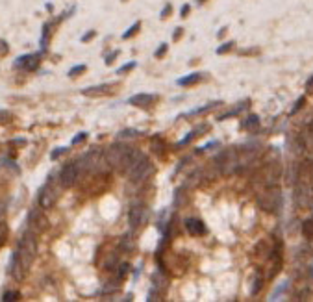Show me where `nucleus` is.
I'll list each match as a JSON object with an SVG mask.
<instances>
[{"label": "nucleus", "instance_id": "nucleus-23", "mask_svg": "<svg viewBox=\"0 0 313 302\" xmlns=\"http://www.w3.org/2000/svg\"><path fill=\"white\" fill-rule=\"evenodd\" d=\"M139 28H141V22L137 20V22H136V24H134V26H130V28H128V30H126V32L123 33V39H130L132 35H136V33L139 32Z\"/></svg>", "mask_w": 313, "mask_h": 302}, {"label": "nucleus", "instance_id": "nucleus-27", "mask_svg": "<svg viewBox=\"0 0 313 302\" xmlns=\"http://www.w3.org/2000/svg\"><path fill=\"white\" fill-rule=\"evenodd\" d=\"M67 152H69L67 147H58V149H54V151L50 152V159H58L61 154H67Z\"/></svg>", "mask_w": 313, "mask_h": 302}, {"label": "nucleus", "instance_id": "nucleus-4", "mask_svg": "<svg viewBox=\"0 0 313 302\" xmlns=\"http://www.w3.org/2000/svg\"><path fill=\"white\" fill-rule=\"evenodd\" d=\"M239 156H237V151L235 149H226V151H222L221 154H217L215 156V165L217 169L224 174H232L239 169Z\"/></svg>", "mask_w": 313, "mask_h": 302}, {"label": "nucleus", "instance_id": "nucleus-15", "mask_svg": "<svg viewBox=\"0 0 313 302\" xmlns=\"http://www.w3.org/2000/svg\"><path fill=\"white\" fill-rule=\"evenodd\" d=\"M202 80V74L200 72H193V74H187V76H182V78L176 80L178 86L182 87H189V86H195V84H198Z\"/></svg>", "mask_w": 313, "mask_h": 302}, {"label": "nucleus", "instance_id": "nucleus-22", "mask_svg": "<svg viewBox=\"0 0 313 302\" xmlns=\"http://www.w3.org/2000/svg\"><path fill=\"white\" fill-rule=\"evenodd\" d=\"M19 299H20L19 291H6V293L2 295V302H13V301H19Z\"/></svg>", "mask_w": 313, "mask_h": 302}, {"label": "nucleus", "instance_id": "nucleus-18", "mask_svg": "<svg viewBox=\"0 0 313 302\" xmlns=\"http://www.w3.org/2000/svg\"><path fill=\"white\" fill-rule=\"evenodd\" d=\"M243 128H247V130H258L260 128V117L258 115H248L247 117V121L243 123Z\"/></svg>", "mask_w": 313, "mask_h": 302}, {"label": "nucleus", "instance_id": "nucleus-25", "mask_svg": "<svg viewBox=\"0 0 313 302\" xmlns=\"http://www.w3.org/2000/svg\"><path fill=\"white\" fill-rule=\"evenodd\" d=\"M48 30H50V22H46L43 26V37H41V48H46V41H48Z\"/></svg>", "mask_w": 313, "mask_h": 302}, {"label": "nucleus", "instance_id": "nucleus-39", "mask_svg": "<svg viewBox=\"0 0 313 302\" xmlns=\"http://www.w3.org/2000/svg\"><path fill=\"white\" fill-rule=\"evenodd\" d=\"M165 52H167V45L163 43V45H161V46H159V48L156 50V58H161V56H163Z\"/></svg>", "mask_w": 313, "mask_h": 302}, {"label": "nucleus", "instance_id": "nucleus-30", "mask_svg": "<svg viewBox=\"0 0 313 302\" xmlns=\"http://www.w3.org/2000/svg\"><path fill=\"white\" fill-rule=\"evenodd\" d=\"M85 139H87V132H80V134H76V136L72 138L71 143L72 145H80L82 141H85Z\"/></svg>", "mask_w": 313, "mask_h": 302}, {"label": "nucleus", "instance_id": "nucleus-46", "mask_svg": "<svg viewBox=\"0 0 313 302\" xmlns=\"http://www.w3.org/2000/svg\"><path fill=\"white\" fill-rule=\"evenodd\" d=\"M310 273H312V276H313V262L310 263Z\"/></svg>", "mask_w": 313, "mask_h": 302}, {"label": "nucleus", "instance_id": "nucleus-34", "mask_svg": "<svg viewBox=\"0 0 313 302\" xmlns=\"http://www.w3.org/2000/svg\"><path fill=\"white\" fill-rule=\"evenodd\" d=\"M119 50H113V52H110V56H108V58H106V65H111V63H113V61H115V59H117V56H119Z\"/></svg>", "mask_w": 313, "mask_h": 302}, {"label": "nucleus", "instance_id": "nucleus-43", "mask_svg": "<svg viewBox=\"0 0 313 302\" xmlns=\"http://www.w3.org/2000/svg\"><path fill=\"white\" fill-rule=\"evenodd\" d=\"M286 288H287V282H284V284H282V286H280V288L276 289V291H280V293H282V289H286ZM276 297H278V293H276V295H274V297H271V299H273V301H276Z\"/></svg>", "mask_w": 313, "mask_h": 302}, {"label": "nucleus", "instance_id": "nucleus-8", "mask_svg": "<svg viewBox=\"0 0 313 302\" xmlns=\"http://www.w3.org/2000/svg\"><path fill=\"white\" fill-rule=\"evenodd\" d=\"M41 210H43V208H41ZM41 210L32 208V210L28 211V219H26L28 230L35 232V234L46 232V228H48V219H46V215Z\"/></svg>", "mask_w": 313, "mask_h": 302}, {"label": "nucleus", "instance_id": "nucleus-17", "mask_svg": "<svg viewBox=\"0 0 313 302\" xmlns=\"http://www.w3.org/2000/svg\"><path fill=\"white\" fill-rule=\"evenodd\" d=\"M152 280H154V291H161V289H167V286H169V280L165 278V275H159V273H156V275L152 276Z\"/></svg>", "mask_w": 313, "mask_h": 302}, {"label": "nucleus", "instance_id": "nucleus-16", "mask_svg": "<svg viewBox=\"0 0 313 302\" xmlns=\"http://www.w3.org/2000/svg\"><path fill=\"white\" fill-rule=\"evenodd\" d=\"M208 130H209V126H208V125L198 126L196 130L189 132V134H187V136H185V138H183L182 141L178 143V147H183V145H187V143H189V141H191V139H195V138H198V136H202V134H206V132H208Z\"/></svg>", "mask_w": 313, "mask_h": 302}, {"label": "nucleus", "instance_id": "nucleus-9", "mask_svg": "<svg viewBox=\"0 0 313 302\" xmlns=\"http://www.w3.org/2000/svg\"><path fill=\"white\" fill-rule=\"evenodd\" d=\"M154 165H152V161H150L149 158H145L141 163H137L134 169H132L128 174H130V180L132 182H143V180H147L149 176H152L154 174Z\"/></svg>", "mask_w": 313, "mask_h": 302}, {"label": "nucleus", "instance_id": "nucleus-20", "mask_svg": "<svg viewBox=\"0 0 313 302\" xmlns=\"http://www.w3.org/2000/svg\"><path fill=\"white\" fill-rule=\"evenodd\" d=\"M9 123H13V113L7 110H0V126H6Z\"/></svg>", "mask_w": 313, "mask_h": 302}, {"label": "nucleus", "instance_id": "nucleus-38", "mask_svg": "<svg viewBox=\"0 0 313 302\" xmlns=\"http://www.w3.org/2000/svg\"><path fill=\"white\" fill-rule=\"evenodd\" d=\"M91 37H95V30H89L87 33L82 35V43H87V41H91Z\"/></svg>", "mask_w": 313, "mask_h": 302}, {"label": "nucleus", "instance_id": "nucleus-36", "mask_svg": "<svg viewBox=\"0 0 313 302\" xmlns=\"http://www.w3.org/2000/svg\"><path fill=\"white\" fill-rule=\"evenodd\" d=\"M128 269H130V265H128V263H121V267H119V276L123 278V276L128 273Z\"/></svg>", "mask_w": 313, "mask_h": 302}, {"label": "nucleus", "instance_id": "nucleus-29", "mask_svg": "<svg viewBox=\"0 0 313 302\" xmlns=\"http://www.w3.org/2000/svg\"><path fill=\"white\" fill-rule=\"evenodd\" d=\"M6 237H7V224L6 223H0V247L4 245Z\"/></svg>", "mask_w": 313, "mask_h": 302}, {"label": "nucleus", "instance_id": "nucleus-19", "mask_svg": "<svg viewBox=\"0 0 313 302\" xmlns=\"http://www.w3.org/2000/svg\"><path fill=\"white\" fill-rule=\"evenodd\" d=\"M141 136V132L137 130H132V128H126V130H121L117 134L119 139H134V138H139Z\"/></svg>", "mask_w": 313, "mask_h": 302}, {"label": "nucleus", "instance_id": "nucleus-44", "mask_svg": "<svg viewBox=\"0 0 313 302\" xmlns=\"http://www.w3.org/2000/svg\"><path fill=\"white\" fill-rule=\"evenodd\" d=\"M189 9H191V7L185 4V6L182 7V17H187V15H189Z\"/></svg>", "mask_w": 313, "mask_h": 302}, {"label": "nucleus", "instance_id": "nucleus-35", "mask_svg": "<svg viewBox=\"0 0 313 302\" xmlns=\"http://www.w3.org/2000/svg\"><path fill=\"white\" fill-rule=\"evenodd\" d=\"M260 288H261V276L256 275V282H254V288H252V293L258 295V293H260Z\"/></svg>", "mask_w": 313, "mask_h": 302}, {"label": "nucleus", "instance_id": "nucleus-5", "mask_svg": "<svg viewBox=\"0 0 313 302\" xmlns=\"http://www.w3.org/2000/svg\"><path fill=\"white\" fill-rule=\"evenodd\" d=\"M58 197H59V191L56 189V185H54V176H50L48 182H46L39 189V193H37V204H39V208H43V210H50L54 204H56Z\"/></svg>", "mask_w": 313, "mask_h": 302}, {"label": "nucleus", "instance_id": "nucleus-14", "mask_svg": "<svg viewBox=\"0 0 313 302\" xmlns=\"http://www.w3.org/2000/svg\"><path fill=\"white\" fill-rule=\"evenodd\" d=\"M156 95H152V93H139V95H134L130 100H128V104L132 106H137V108H147V106L154 104L156 102Z\"/></svg>", "mask_w": 313, "mask_h": 302}, {"label": "nucleus", "instance_id": "nucleus-6", "mask_svg": "<svg viewBox=\"0 0 313 302\" xmlns=\"http://www.w3.org/2000/svg\"><path fill=\"white\" fill-rule=\"evenodd\" d=\"M295 200L299 204L300 210H308L313 202V189L302 176H299V182L295 185Z\"/></svg>", "mask_w": 313, "mask_h": 302}, {"label": "nucleus", "instance_id": "nucleus-13", "mask_svg": "<svg viewBox=\"0 0 313 302\" xmlns=\"http://www.w3.org/2000/svg\"><path fill=\"white\" fill-rule=\"evenodd\" d=\"M111 91H113V86H111V84H98V86L82 89V95L97 99V97H106V95H110Z\"/></svg>", "mask_w": 313, "mask_h": 302}, {"label": "nucleus", "instance_id": "nucleus-37", "mask_svg": "<svg viewBox=\"0 0 313 302\" xmlns=\"http://www.w3.org/2000/svg\"><path fill=\"white\" fill-rule=\"evenodd\" d=\"M11 143H13L15 147H24V145H26L28 141H26V138H15L13 141H11Z\"/></svg>", "mask_w": 313, "mask_h": 302}, {"label": "nucleus", "instance_id": "nucleus-26", "mask_svg": "<svg viewBox=\"0 0 313 302\" xmlns=\"http://www.w3.org/2000/svg\"><path fill=\"white\" fill-rule=\"evenodd\" d=\"M235 46V41H228V43H224V45H221L219 48H217V54H226L230 52L232 48Z\"/></svg>", "mask_w": 313, "mask_h": 302}, {"label": "nucleus", "instance_id": "nucleus-28", "mask_svg": "<svg viewBox=\"0 0 313 302\" xmlns=\"http://www.w3.org/2000/svg\"><path fill=\"white\" fill-rule=\"evenodd\" d=\"M302 230H304V236H308V237L313 236V217L310 219V221H306V223H304Z\"/></svg>", "mask_w": 313, "mask_h": 302}, {"label": "nucleus", "instance_id": "nucleus-10", "mask_svg": "<svg viewBox=\"0 0 313 302\" xmlns=\"http://www.w3.org/2000/svg\"><path fill=\"white\" fill-rule=\"evenodd\" d=\"M147 221V210L141 202H134L130 206V211H128V223H130L132 230H137L141 224Z\"/></svg>", "mask_w": 313, "mask_h": 302}, {"label": "nucleus", "instance_id": "nucleus-1", "mask_svg": "<svg viewBox=\"0 0 313 302\" xmlns=\"http://www.w3.org/2000/svg\"><path fill=\"white\" fill-rule=\"evenodd\" d=\"M136 149H132L126 143H113L106 152V161L110 167L117 169V171H128V165L132 161Z\"/></svg>", "mask_w": 313, "mask_h": 302}, {"label": "nucleus", "instance_id": "nucleus-3", "mask_svg": "<svg viewBox=\"0 0 313 302\" xmlns=\"http://www.w3.org/2000/svg\"><path fill=\"white\" fill-rule=\"evenodd\" d=\"M280 204H282V193L278 191L276 185H269V187H265V189L258 195V206H260L263 211L274 213V211H278Z\"/></svg>", "mask_w": 313, "mask_h": 302}, {"label": "nucleus", "instance_id": "nucleus-24", "mask_svg": "<svg viewBox=\"0 0 313 302\" xmlns=\"http://www.w3.org/2000/svg\"><path fill=\"white\" fill-rule=\"evenodd\" d=\"M85 69H87V67L85 65H74L71 69V71H69V78H76V76H78V74H82V72H85Z\"/></svg>", "mask_w": 313, "mask_h": 302}, {"label": "nucleus", "instance_id": "nucleus-7", "mask_svg": "<svg viewBox=\"0 0 313 302\" xmlns=\"http://www.w3.org/2000/svg\"><path fill=\"white\" fill-rule=\"evenodd\" d=\"M80 171H82V169H80L78 159L63 165V169H61V172H59V185H61V187H65V189L72 187V185L76 184V180H78Z\"/></svg>", "mask_w": 313, "mask_h": 302}, {"label": "nucleus", "instance_id": "nucleus-21", "mask_svg": "<svg viewBox=\"0 0 313 302\" xmlns=\"http://www.w3.org/2000/svg\"><path fill=\"white\" fill-rule=\"evenodd\" d=\"M217 106H221V102H209V104L202 106V108H196V110L189 112V115H200V113L209 112V110H213V108H217Z\"/></svg>", "mask_w": 313, "mask_h": 302}, {"label": "nucleus", "instance_id": "nucleus-31", "mask_svg": "<svg viewBox=\"0 0 313 302\" xmlns=\"http://www.w3.org/2000/svg\"><path fill=\"white\" fill-rule=\"evenodd\" d=\"M136 61H130V63H126V65H123L121 69H117V72L119 74H124V72H128V71H132V69H136Z\"/></svg>", "mask_w": 313, "mask_h": 302}, {"label": "nucleus", "instance_id": "nucleus-2", "mask_svg": "<svg viewBox=\"0 0 313 302\" xmlns=\"http://www.w3.org/2000/svg\"><path fill=\"white\" fill-rule=\"evenodd\" d=\"M35 254H37V241H35V236H33L32 230H26L24 236L20 237L19 241V249L15 250V256L20 262V265L24 267V271L32 269V263L35 260Z\"/></svg>", "mask_w": 313, "mask_h": 302}, {"label": "nucleus", "instance_id": "nucleus-45", "mask_svg": "<svg viewBox=\"0 0 313 302\" xmlns=\"http://www.w3.org/2000/svg\"><path fill=\"white\" fill-rule=\"evenodd\" d=\"M182 35V28H178V30H174V39H178Z\"/></svg>", "mask_w": 313, "mask_h": 302}, {"label": "nucleus", "instance_id": "nucleus-32", "mask_svg": "<svg viewBox=\"0 0 313 302\" xmlns=\"http://www.w3.org/2000/svg\"><path fill=\"white\" fill-rule=\"evenodd\" d=\"M9 52V45L4 39H0V56H6Z\"/></svg>", "mask_w": 313, "mask_h": 302}, {"label": "nucleus", "instance_id": "nucleus-40", "mask_svg": "<svg viewBox=\"0 0 313 302\" xmlns=\"http://www.w3.org/2000/svg\"><path fill=\"white\" fill-rule=\"evenodd\" d=\"M170 11H172V7H170V4H167L163 9V13H161V19H167V17L170 15Z\"/></svg>", "mask_w": 313, "mask_h": 302}, {"label": "nucleus", "instance_id": "nucleus-42", "mask_svg": "<svg viewBox=\"0 0 313 302\" xmlns=\"http://www.w3.org/2000/svg\"><path fill=\"white\" fill-rule=\"evenodd\" d=\"M302 106H304V97H302V99L299 100V104L295 106V108H293V112H291V113H297V112H299V110H300V108H302Z\"/></svg>", "mask_w": 313, "mask_h": 302}, {"label": "nucleus", "instance_id": "nucleus-12", "mask_svg": "<svg viewBox=\"0 0 313 302\" xmlns=\"http://www.w3.org/2000/svg\"><path fill=\"white\" fill-rule=\"evenodd\" d=\"M183 224H185V230L189 232L191 236H204L206 234V224L198 217H187Z\"/></svg>", "mask_w": 313, "mask_h": 302}, {"label": "nucleus", "instance_id": "nucleus-41", "mask_svg": "<svg viewBox=\"0 0 313 302\" xmlns=\"http://www.w3.org/2000/svg\"><path fill=\"white\" fill-rule=\"evenodd\" d=\"M306 91L310 93V95H313V76L310 80H308V84H306Z\"/></svg>", "mask_w": 313, "mask_h": 302}, {"label": "nucleus", "instance_id": "nucleus-33", "mask_svg": "<svg viewBox=\"0 0 313 302\" xmlns=\"http://www.w3.org/2000/svg\"><path fill=\"white\" fill-rule=\"evenodd\" d=\"M0 163L4 165V167H9V169H11V171H13V172H17V171H19V167H17V165H15L13 161H7V159H0Z\"/></svg>", "mask_w": 313, "mask_h": 302}, {"label": "nucleus", "instance_id": "nucleus-11", "mask_svg": "<svg viewBox=\"0 0 313 302\" xmlns=\"http://www.w3.org/2000/svg\"><path fill=\"white\" fill-rule=\"evenodd\" d=\"M41 63V54H24V56H19V58L13 61L15 69H24V71L32 72L35 71Z\"/></svg>", "mask_w": 313, "mask_h": 302}]
</instances>
